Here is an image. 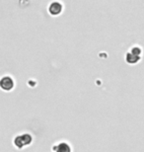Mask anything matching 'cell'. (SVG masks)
I'll use <instances>...</instances> for the list:
<instances>
[{
	"mask_svg": "<svg viewBox=\"0 0 144 152\" xmlns=\"http://www.w3.org/2000/svg\"><path fill=\"white\" fill-rule=\"evenodd\" d=\"M0 86L3 90H6V91H9L11 90L12 88L14 87V81L13 79L11 77H9V76H4L1 81H0Z\"/></svg>",
	"mask_w": 144,
	"mask_h": 152,
	"instance_id": "6da1fadb",
	"label": "cell"
},
{
	"mask_svg": "<svg viewBox=\"0 0 144 152\" xmlns=\"http://www.w3.org/2000/svg\"><path fill=\"white\" fill-rule=\"evenodd\" d=\"M48 11L51 15H58L62 11V5L59 2H53L48 7Z\"/></svg>",
	"mask_w": 144,
	"mask_h": 152,
	"instance_id": "7a4b0ae2",
	"label": "cell"
},
{
	"mask_svg": "<svg viewBox=\"0 0 144 152\" xmlns=\"http://www.w3.org/2000/svg\"><path fill=\"white\" fill-rule=\"evenodd\" d=\"M53 150L56 152H71V148L66 142H60L59 144L53 147Z\"/></svg>",
	"mask_w": 144,
	"mask_h": 152,
	"instance_id": "3957f363",
	"label": "cell"
},
{
	"mask_svg": "<svg viewBox=\"0 0 144 152\" xmlns=\"http://www.w3.org/2000/svg\"><path fill=\"white\" fill-rule=\"evenodd\" d=\"M125 59H126V61L128 63H130V64H134V63H137L139 61L140 56H136L131 53H127L126 56H125Z\"/></svg>",
	"mask_w": 144,
	"mask_h": 152,
	"instance_id": "277c9868",
	"label": "cell"
},
{
	"mask_svg": "<svg viewBox=\"0 0 144 152\" xmlns=\"http://www.w3.org/2000/svg\"><path fill=\"white\" fill-rule=\"evenodd\" d=\"M14 144L16 145L18 148H22V147L25 146V143H24V140H23V138H22V135L17 136V137L14 139Z\"/></svg>",
	"mask_w": 144,
	"mask_h": 152,
	"instance_id": "5b68a950",
	"label": "cell"
},
{
	"mask_svg": "<svg viewBox=\"0 0 144 152\" xmlns=\"http://www.w3.org/2000/svg\"><path fill=\"white\" fill-rule=\"evenodd\" d=\"M22 138H23L25 145H29L31 142H32V136H31L29 133H24V134H22Z\"/></svg>",
	"mask_w": 144,
	"mask_h": 152,
	"instance_id": "8992f818",
	"label": "cell"
},
{
	"mask_svg": "<svg viewBox=\"0 0 144 152\" xmlns=\"http://www.w3.org/2000/svg\"><path fill=\"white\" fill-rule=\"evenodd\" d=\"M130 53L132 54H134V56H139L140 54H141V50H140V48H138V47H133L132 48H131Z\"/></svg>",
	"mask_w": 144,
	"mask_h": 152,
	"instance_id": "52a82bcc",
	"label": "cell"
}]
</instances>
